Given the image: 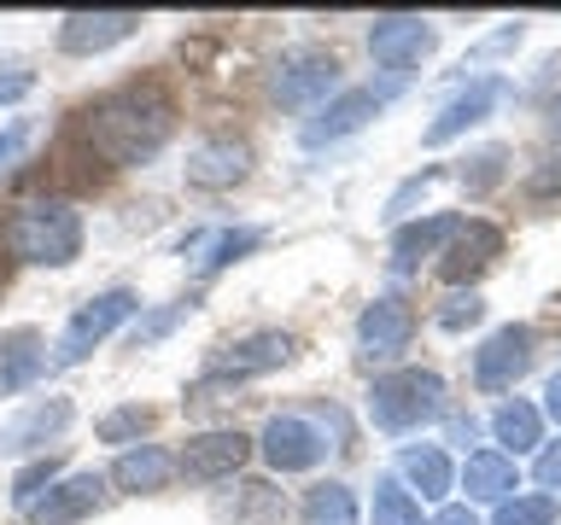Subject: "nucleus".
I'll return each instance as SVG.
<instances>
[{
    "label": "nucleus",
    "instance_id": "27",
    "mask_svg": "<svg viewBox=\"0 0 561 525\" xmlns=\"http://www.w3.org/2000/svg\"><path fill=\"white\" fill-rule=\"evenodd\" d=\"M298 525H357V497L351 485H316L305 508H298Z\"/></svg>",
    "mask_w": 561,
    "mask_h": 525
},
{
    "label": "nucleus",
    "instance_id": "25",
    "mask_svg": "<svg viewBox=\"0 0 561 525\" xmlns=\"http://www.w3.org/2000/svg\"><path fill=\"white\" fill-rule=\"evenodd\" d=\"M491 432H497V444H503V455L515 462L520 450H533V444H543V415L533 409V402H503L497 415H491Z\"/></svg>",
    "mask_w": 561,
    "mask_h": 525
},
{
    "label": "nucleus",
    "instance_id": "30",
    "mask_svg": "<svg viewBox=\"0 0 561 525\" xmlns=\"http://www.w3.org/2000/svg\"><path fill=\"white\" fill-rule=\"evenodd\" d=\"M550 520H556V497H508L491 514V525H550Z\"/></svg>",
    "mask_w": 561,
    "mask_h": 525
},
{
    "label": "nucleus",
    "instance_id": "31",
    "mask_svg": "<svg viewBox=\"0 0 561 525\" xmlns=\"http://www.w3.org/2000/svg\"><path fill=\"white\" fill-rule=\"evenodd\" d=\"M147 427H152V409H117V415L100 420V438L105 444H129V438H140Z\"/></svg>",
    "mask_w": 561,
    "mask_h": 525
},
{
    "label": "nucleus",
    "instance_id": "28",
    "mask_svg": "<svg viewBox=\"0 0 561 525\" xmlns=\"http://www.w3.org/2000/svg\"><path fill=\"white\" fill-rule=\"evenodd\" d=\"M375 525H421V502L398 485V472L375 485Z\"/></svg>",
    "mask_w": 561,
    "mask_h": 525
},
{
    "label": "nucleus",
    "instance_id": "6",
    "mask_svg": "<svg viewBox=\"0 0 561 525\" xmlns=\"http://www.w3.org/2000/svg\"><path fill=\"white\" fill-rule=\"evenodd\" d=\"M526 368H533V327H520V322L497 327L480 350H473V385H480V392H508Z\"/></svg>",
    "mask_w": 561,
    "mask_h": 525
},
{
    "label": "nucleus",
    "instance_id": "20",
    "mask_svg": "<svg viewBox=\"0 0 561 525\" xmlns=\"http://www.w3.org/2000/svg\"><path fill=\"white\" fill-rule=\"evenodd\" d=\"M170 479H175V455L164 444H135V450H123L117 467H112L117 490H164Z\"/></svg>",
    "mask_w": 561,
    "mask_h": 525
},
{
    "label": "nucleus",
    "instance_id": "22",
    "mask_svg": "<svg viewBox=\"0 0 561 525\" xmlns=\"http://www.w3.org/2000/svg\"><path fill=\"white\" fill-rule=\"evenodd\" d=\"M497 252H503L497 228H491V222H462V234H456L450 252H445V280H473Z\"/></svg>",
    "mask_w": 561,
    "mask_h": 525
},
{
    "label": "nucleus",
    "instance_id": "5",
    "mask_svg": "<svg viewBox=\"0 0 561 525\" xmlns=\"http://www.w3.org/2000/svg\"><path fill=\"white\" fill-rule=\"evenodd\" d=\"M245 462H252V438L234 427H217V432L187 438V450L175 455V472H187L193 485H217V479H234Z\"/></svg>",
    "mask_w": 561,
    "mask_h": 525
},
{
    "label": "nucleus",
    "instance_id": "8",
    "mask_svg": "<svg viewBox=\"0 0 561 525\" xmlns=\"http://www.w3.org/2000/svg\"><path fill=\"white\" fill-rule=\"evenodd\" d=\"M257 450H263V462H270L275 472H310L328 455V438L316 432L305 415H275L270 427H263Z\"/></svg>",
    "mask_w": 561,
    "mask_h": 525
},
{
    "label": "nucleus",
    "instance_id": "16",
    "mask_svg": "<svg viewBox=\"0 0 561 525\" xmlns=\"http://www.w3.org/2000/svg\"><path fill=\"white\" fill-rule=\"evenodd\" d=\"M427 47H433V30L421 24V18H380V24L368 30V52H375V65H386V70L415 65Z\"/></svg>",
    "mask_w": 561,
    "mask_h": 525
},
{
    "label": "nucleus",
    "instance_id": "40",
    "mask_svg": "<svg viewBox=\"0 0 561 525\" xmlns=\"http://www.w3.org/2000/svg\"><path fill=\"white\" fill-rule=\"evenodd\" d=\"M18 94H30V77H0V100H18Z\"/></svg>",
    "mask_w": 561,
    "mask_h": 525
},
{
    "label": "nucleus",
    "instance_id": "36",
    "mask_svg": "<svg viewBox=\"0 0 561 525\" xmlns=\"http://www.w3.org/2000/svg\"><path fill=\"white\" fill-rule=\"evenodd\" d=\"M497 175H503V152H497V147H491V152L480 158V170H473V192H485L491 182H497Z\"/></svg>",
    "mask_w": 561,
    "mask_h": 525
},
{
    "label": "nucleus",
    "instance_id": "4",
    "mask_svg": "<svg viewBox=\"0 0 561 525\" xmlns=\"http://www.w3.org/2000/svg\"><path fill=\"white\" fill-rule=\"evenodd\" d=\"M135 310H140V304H135L129 287H112V292H100V298H88V304H77V315H70L65 332H59V350H53V362H59V368L82 362L88 350L112 339V332L129 322Z\"/></svg>",
    "mask_w": 561,
    "mask_h": 525
},
{
    "label": "nucleus",
    "instance_id": "15",
    "mask_svg": "<svg viewBox=\"0 0 561 525\" xmlns=\"http://www.w3.org/2000/svg\"><path fill=\"white\" fill-rule=\"evenodd\" d=\"M140 30V12H70L59 24V47L65 52H105L117 42H129Z\"/></svg>",
    "mask_w": 561,
    "mask_h": 525
},
{
    "label": "nucleus",
    "instance_id": "39",
    "mask_svg": "<svg viewBox=\"0 0 561 525\" xmlns=\"http://www.w3.org/2000/svg\"><path fill=\"white\" fill-rule=\"evenodd\" d=\"M543 409H550V420L561 427V374H556L550 385H543Z\"/></svg>",
    "mask_w": 561,
    "mask_h": 525
},
{
    "label": "nucleus",
    "instance_id": "11",
    "mask_svg": "<svg viewBox=\"0 0 561 525\" xmlns=\"http://www.w3.org/2000/svg\"><path fill=\"white\" fill-rule=\"evenodd\" d=\"M293 357V332H245L240 345H228L210 357L205 380H245V374H270Z\"/></svg>",
    "mask_w": 561,
    "mask_h": 525
},
{
    "label": "nucleus",
    "instance_id": "14",
    "mask_svg": "<svg viewBox=\"0 0 561 525\" xmlns=\"http://www.w3.org/2000/svg\"><path fill=\"white\" fill-rule=\"evenodd\" d=\"M245 170H252V147L245 140H205V147L187 152V182L205 187V192H222L245 182Z\"/></svg>",
    "mask_w": 561,
    "mask_h": 525
},
{
    "label": "nucleus",
    "instance_id": "18",
    "mask_svg": "<svg viewBox=\"0 0 561 525\" xmlns=\"http://www.w3.org/2000/svg\"><path fill=\"white\" fill-rule=\"evenodd\" d=\"M462 490H468V502H508V497H520V467L503 450H473L462 462Z\"/></svg>",
    "mask_w": 561,
    "mask_h": 525
},
{
    "label": "nucleus",
    "instance_id": "19",
    "mask_svg": "<svg viewBox=\"0 0 561 525\" xmlns=\"http://www.w3.org/2000/svg\"><path fill=\"white\" fill-rule=\"evenodd\" d=\"M398 485H415L410 497L445 502L450 485H456V467H450V455L438 444H415V450H403V462H398Z\"/></svg>",
    "mask_w": 561,
    "mask_h": 525
},
{
    "label": "nucleus",
    "instance_id": "33",
    "mask_svg": "<svg viewBox=\"0 0 561 525\" xmlns=\"http://www.w3.org/2000/svg\"><path fill=\"white\" fill-rule=\"evenodd\" d=\"M187 310H193V304H175V310H158V315H152V322H140V327L129 332V339H135V350H140V345H147V339H158V332H170V327H175V322H182V315H187Z\"/></svg>",
    "mask_w": 561,
    "mask_h": 525
},
{
    "label": "nucleus",
    "instance_id": "34",
    "mask_svg": "<svg viewBox=\"0 0 561 525\" xmlns=\"http://www.w3.org/2000/svg\"><path fill=\"white\" fill-rule=\"evenodd\" d=\"M24 147H30V122L18 117V122H7V129H0V164H12Z\"/></svg>",
    "mask_w": 561,
    "mask_h": 525
},
{
    "label": "nucleus",
    "instance_id": "2",
    "mask_svg": "<svg viewBox=\"0 0 561 525\" xmlns=\"http://www.w3.org/2000/svg\"><path fill=\"white\" fill-rule=\"evenodd\" d=\"M7 245L24 262H42V269H65V262L82 257V217L77 205L65 199H35L12 217L7 228Z\"/></svg>",
    "mask_w": 561,
    "mask_h": 525
},
{
    "label": "nucleus",
    "instance_id": "26",
    "mask_svg": "<svg viewBox=\"0 0 561 525\" xmlns=\"http://www.w3.org/2000/svg\"><path fill=\"white\" fill-rule=\"evenodd\" d=\"M217 520L222 525H275L280 520V490H270V485H240L228 502H217Z\"/></svg>",
    "mask_w": 561,
    "mask_h": 525
},
{
    "label": "nucleus",
    "instance_id": "38",
    "mask_svg": "<svg viewBox=\"0 0 561 525\" xmlns=\"http://www.w3.org/2000/svg\"><path fill=\"white\" fill-rule=\"evenodd\" d=\"M556 187H561V158H550V164L533 175V192H538V199H543V192H556Z\"/></svg>",
    "mask_w": 561,
    "mask_h": 525
},
{
    "label": "nucleus",
    "instance_id": "17",
    "mask_svg": "<svg viewBox=\"0 0 561 525\" xmlns=\"http://www.w3.org/2000/svg\"><path fill=\"white\" fill-rule=\"evenodd\" d=\"M497 94H503V82L497 77H480V82H468L462 94H456L445 112H438L433 122H427V147H445V140H456L462 129H473L491 105H497Z\"/></svg>",
    "mask_w": 561,
    "mask_h": 525
},
{
    "label": "nucleus",
    "instance_id": "9",
    "mask_svg": "<svg viewBox=\"0 0 561 525\" xmlns=\"http://www.w3.org/2000/svg\"><path fill=\"white\" fill-rule=\"evenodd\" d=\"M94 508H105V472H70L42 502H30L24 514H30V525H77Z\"/></svg>",
    "mask_w": 561,
    "mask_h": 525
},
{
    "label": "nucleus",
    "instance_id": "3",
    "mask_svg": "<svg viewBox=\"0 0 561 525\" xmlns=\"http://www.w3.org/2000/svg\"><path fill=\"white\" fill-rule=\"evenodd\" d=\"M438 415H445V380L433 368H398V374H380L368 392V420L380 432H415Z\"/></svg>",
    "mask_w": 561,
    "mask_h": 525
},
{
    "label": "nucleus",
    "instance_id": "37",
    "mask_svg": "<svg viewBox=\"0 0 561 525\" xmlns=\"http://www.w3.org/2000/svg\"><path fill=\"white\" fill-rule=\"evenodd\" d=\"M427 525H480V520H473L462 502H445V508H438V514H433Z\"/></svg>",
    "mask_w": 561,
    "mask_h": 525
},
{
    "label": "nucleus",
    "instance_id": "41",
    "mask_svg": "<svg viewBox=\"0 0 561 525\" xmlns=\"http://www.w3.org/2000/svg\"><path fill=\"white\" fill-rule=\"evenodd\" d=\"M550 122H556V129H561V100H556V105H550Z\"/></svg>",
    "mask_w": 561,
    "mask_h": 525
},
{
    "label": "nucleus",
    "instance_id": "1",
    "mask_svg": "<svg viewBox=\"0 0 561 525\" xmlns=\"http://www.w3.org/2000/svg\"><path fill=\"white\" fill-rule=\"evenodd\" d=\"M175 112L158 88H123V94L100 100L88 112V147L112 164H147V158L170 140Z\"/></svg>",
    "mask_w": 561,
    "mask_h": 525
},
{
    "label": "nucleus",
    "instance_id": "29",
    "mask_svg": "<svg viewBox=\"0 0 561 525\" xmlns=\"http://www.w3.org/2000/svg\"><path fill=\"white\" fill-rule=\"evenodd\" d=\"M59 472H65V462H59V455H42V462H30V467L18 472V479H12V502H18V508L42 502L47 490L59 485Z\"/></svg>",
    "mask_w": 561,
    "mask_h": 525
},
{
    "label": "nucleus",
    "instance_id": "32",
    "mask_svg": "<svg viewBox=\"0 0 561 525\" xmlns=\"http://www.w3.org/2000/svg\"><path fill=\"white\" fill-rule=\"evenodd\" d=\"M485 315V304L473 292H456V298H445V310H438V327L445 332H462V327H473Z\"/></svg>",
    "mask_w": 561,
    "mask_h": 525
},
{
    "label": "nucleus",
    "instance_id": "7",
    "mask_svg": "<svg viewBox=\"0 0 561 525\" xmlns=\"http://www.w3.org/2000/svg\"><path fill=\"white\" fill-rule=\"evenodd\" d=\"M410 332H415V310L403 298H375L363 315H357V345H363V362H398L410 350Z\"/></svg>",
    "mask_w": 561,
    "mask_h": 525
},
{
    "label": "nucleus",
    "instance_id": "23",
    "mask_svg": "<svg viewBox=\"0 0 561 525\" xmlns=\"http://www.w3.org/2000/svg\"><path fill=\"white\" fill-rule=\"evenodd\" d=\"M462 234V217H427V222H403L392 234V262L398 269H415L421 257H433L438 245H450Z\"/></svg>",
    "mask_w": 561,
    "mask_h": 525
},
{
    "label": "nucleus",
    "instance_id": "10",
    "mask_svg": "<svg viewBox=\"0 0 561 525\" xmlns=\"http://www.w3.org/2000/svg\"><path fill=\"white\" fill-rule=\"evenodd\" d=\"M333 82H340L333 52H293V59H280V70H275V100L293 105V112H305V105L333 94Z\"/></svg>",
    "mask_w": 561,
    "mask_h": 525
},
{
    "label": "nucleus",
    "instance_id": "13",
    "mask_svg": "<svg viewBox=\"0 0 561 525\" xmlns=\"http://www.w3.org/2000/svg\"><path fill=\"white\" fill-rule=\"evenodd\" d=\"M70 397H42V402H30L18 420H7L0 427V455H30V450H47V438H59L70 427Z\"/></svg>",
    "mask_w": 561,
    "mask_h": 525
},
{
    "label": "nucleus",
    "instance_id": "12",
    "mask_svg": "<svg viewBox=\"0 0 561 525\" xmlns=\"http://www.w3.org/2000/svg\"><path fill=\"white\" fill-rule=\"evenodd\" d=\"M375 112H380V94H375V88H345V94H333L322 112L305 122V135H298V140H305V147H328V140L357 135Z\"/></svg>",
    "mask_w": 561,
    "mask_h": 525
},
{
    "label": "nucleus",
    "instance_id": "21",
    "mask_svg": "<svg viewBox=\"0 0 561 525\" xmlns=\"http://www.w3.org/2000/svg\"><path fill=\"white\" fill-rule=\"evenodd\" d=\"M35 374H42V332H35V327L0 332V397L24 392Z\"/></svg>",
    "mask_w": 561,
    "mask_h": 525
},
{
    "label": "nucleus",
    "instance_id": "35",
    "mask_svg": "<svg viewBox=\"0 0 561 525\" xmlns=\"http://www.w3.org/2000/svg\"><path fill=\"white\" fill-rule=\"evenodd\" d=\"M533 472H538V485H543V490H561V444H550V450H543Z\"/></svg>",
    "mask_w": 561,
    "mask_h": 525
},
{
    "label": "nucleus",
    "instance_id": "24",
    "mask_svg": "<svg viewBox=\"0 0 561 525\" xmlns=\"http://www.w3.org/2000/svg\"><path fill=\"white\" fill-rule=\"evenodd\" d=\"M257 240H263L257 228H217V234H193V269L217 275V269H228V262H240Z\"/></svg>",
    "mask_w": 561,
    "mask_h": 525
}]
</instances>
